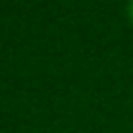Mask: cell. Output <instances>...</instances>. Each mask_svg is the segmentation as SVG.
Returning a JSON list of instances; mask_svg holds the SVG:
<instances>
[{
	"instance_id": "cell-1",
	"label": "cell",
	"mask_w": 133,
	"mask_h": 133,
	"mask_svg": "<svg viewBox=\"0 0 133 133\" xmlns=\"http://www.w3.org/2000/svg\"><path fill=\"white\" fill-rule=\"evenodd\" d=\"M129 12H131V19H133V0L129 2Z\"/></svg>"
}]
</instances>
